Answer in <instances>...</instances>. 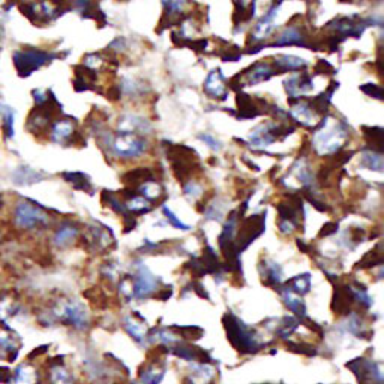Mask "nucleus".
Masks as SVG:
<instances>
[{
    "mask_svg": "<svg viewBox=\"0 0 384 384\" xmlns=\"http://www.w3.org/2000/svg\"><path fill=\"white\" fill-rule=\"evenodd\" d=\"M282 2H278V4H273L270 6V9L266 12V16H263L261 20L256 24L254 28V32H252V44H261L264 40L269 38V35L275 30V18L276 16H278V11H280V6H281Z\"/></svg>",
    "mask_w": 384,
    "mask_h": 384,
    "instance_id": "16",
    "label": "nucleus"
},
{
    "mask_svg": "<svg viewBox=\"0 0 384 384\" xmlns=\"http://www.w3.org/2000/svg\"><path fill=\"white\" fill-rule=\"evenodd\" d=\"M62 113V105H60L53 95L50 101L41 107H33V110L28 116L26 129L32 136L47 134L48 128L53 124V120Z\"/></svg>",
    "mask_w": 384,
    "mask_h": 384,
    "instance_id": "7",
    "label": "nucleus"
},
{
    "mask_svg": "<svg viewBox=\"0 0 384 384\" xmlns=\"http://www.w3.org/2000/svg\"><path fill=\"white\" fill-rule=\"evenodd\" d=\"M273 66H275L276 71H278V74H281V72L305 69L308 66V64H306V60L300 59V57L281 54V56H276L273 59Z\"/></svg>",
    "mask_w": 384,
    "mask_h": 384,
    "instance_id": "23",
    "label": "nucleus"
},
{
    "mask_svg": "<svg viewBox=\"0 0 384 384\" xmlns=\"http://www.w3.org/2000/svg\"><path fill=\"white\" fill-rule=\"evenodd\" d=\"M340 2H342V4H348V2H353V0H340Z\"/></svg>",
    "mask_w": 384,
    "mask_h": 384,
    "instance_id": "53",
    "label": "nucleus"
},
{
    "mask_svg": "<svg viewBox=\"0 0 384 384\" xmlns=\"http://www.w3.org/2000/svg\"><path fill=\"white\" fill-rule=\"evenodd\" d=\"M282 299H284V304L287 305V308L293 311L294 314L300 316V317H305L306 314V308H305V304H304V300L300 299V296L292 293V292H288V290H284L282 293Z\"/></svg>",
    "mask_w": 384,
    "mask_h": 384,
    "instance_id": "33",
    "label": "nucleus"
},
{
    "mask_svg": "<svg viewBox=\"0 0 384 384\" xmlns=\"http://www.w3.org/2000/svg\"><path fill=\"white\" fill-rule=\"evenodd\" d=\"M294 132V126L282 124H261L251 131L249 141L256 148H268L276 140H284Z\"/></svg>",
    "mask_w": 384,
    "mask_h": 384,
    "instance_id": "8",
    "label": "nucleus"
},
{
    "mask_svg": "<svg viewBox=\"0 0 384 384\" xmlns=\"http://www.w3.org/2000/svg\"><path fill=\"white\" fill-rule=\"evenodd\" d=\"M120 86V90H122V93L128 95V96H140V95H144L148 92V88L146 84L141 83V81H137L134 78H122V83L119 84Z\"/></svg>",
    "mask_w": 384,
    "mask_h": 384,
    "instance_id": "32",
    "label": "nucleus"
},
{
    "mask_svg": "<svg viewBox=\"0 0 384 384\" xmlns=\"http://www.w3.org/2000/svg\"><path fill=\"white\" fill-rule=\"evenodd\" d=\"M203 90L212 100H216V101L227 100L228 89H227L225 78H224V76H222V72H221L220 68H216V69H213V71L209 72V76H208L206 81H204Z\"/></svg>",
    "mask_w": 384,
    "mask_h": 384,
    "instance_id": "17",
    "label": "nucleus"
},
{
    "mask_svg": "<svg viewBox=\"0 0 384 384\" xmlns=\"http://www.w3.org/2000/svg\"><path fill=\"white\" fill-rule=\"evenodd\" d=\"M122 180L129 186H138V185L141 186L144 184L155 180V174H153V172L150 170V168L140 167V168H134V170L125 173Z\"/></svg>",
    "mask_w": 384,
    "mask_h": 384,
    "instance_id": "25",
    "label": "nucleus"
},
{
    "mask_svg": "<svg viewBox=\"0 0 384 384\" xmlns=\"http://www.w3.org/2000/svg\"><path fill=\"white\" fill-rule=\"evenodd\" d=\"M381 252L377 251H369L368 254L364 257V260L360 261V268H369V266H376V264H381Z\"/></svg>",
    "mask_w": 384,
    "mask_h": 384,
    "instance_id": "44",
    "label": "nucleus"
},
{
    "mask_svg": "<svg viewBox=\"0 0 384 384\" xmlns=\"http://www.w3.org/2000/svg\"><path fill=\"white\" fill-rule=\"evenodd\" d=\"M16 110L9 104L0 101V129H2L4 140L11 141L16 137Z\"/></svg>",
    "mask_w": 384,
    "mask_h": 384,
    "instance_id": "21",
    "label": "nucleus"
},
{
    "mask_svg": "<svg viewBox=\"0 0 384 384\" xmlns=\"http://www.w3.org/2000/svg\"><path fill=\"white\" fill-rule=\"evenodd\" d=\"M314 71L317 74H335V68L328 62V60L320 59L317 65L314 66Z\"/></svg>",
    "mask_w": 384,
    "mask_h": 384,
    "instance_id": "48",
    "label": "nucleus"
},
{
    "mask_svg": "<svg viewBox=\"0 0 384 384\" xmlns=\"http://www.w3.org/2000/svg\"><path fill=\"white\" fill-rule=\"evenodd\" d=\"M278 2H282V0H278Z\"/></svg>",
    "mask_w": 384,
    "mask_h": 384,
    "instance_id": "54",
    "label": "nucleus"
},
{
    "mask_svg": "<svg viewBox=\"0 0 384 384\" xmlns=\"http://www.w3.org/2000/svg\"><path fill=\"white\" fill-rule=\"evenodd\" d=\"M165 376V368L158 364H150L140 372L134 384H160Z\"/></svg>",
    "mask_w": 384,
    "mask_h": 384,
    "instance_id": "26",
    "label": "nucleus"
},
{
    "mask_svg": "<svg viewBox=\"0 0 384 384\" xmlns=\"http://www.w3.org/2000/svg\"><path fill=\"white\" fill-rule=\"evenodd\" d=\"M278 74V71L275 69V66L269 62H256L248 69H245L242 74H237L232 81H230V88H233L234 84H239L237 90L242 89L244 86H254V84H258L261 81H268L273 76Z\"/></svg>",
    "mask_w": 384,
    "mask_h": 384,
    "instance_id": "11",
    "label": "nucleus"
},
{
    "mask_svg": "<svg viewBox=\"0 0 384 384\" xmlns=\"http://www.w3.org/2000/svg\"><path fill=\"white\" fill-rule=\"evenodd\" d=\"M362 131H364V136L365 138L368 140L369 144H372V146H376L378 152H381V144H383V128H378V126H362Z\"/></svg>",
    "mask_w": 384,
    "mask_h": 384,
    "instance_id": "37",
    "label": "nucleus"
},
{
    "mask_svg": "<svg viewBox=\"0 0 384 384\" xmlns=\"http://www.w3.org/2000/svg\"><path fill=\"white\" fill-rule=\"evenodd\" d=\"M50 381H52V384H71V376L64 366L57 365V366L52 368Z\"/></svg>",
    "mask_w": 384,
    "mask_h": 384,
    "instance_id": "40",
    "label": "nucleus"
},
{
    "mask_svg": "<svg viewBox=\"0 0 384 384\" xmlns=\"http://www.w3.org/2000/svg\"><path fill=\"white\" fill-rule=\"evenodd\" d=\"M236 102H237V110H239L237 117L240 120L254 119L263 113H270V108H272L264 100L252 98L251 95H246L242 92L237 93Z\"/></svg>",
    "mask_w": 384,
    "mask_h": 384,
    "instance_id": "13",
    "label": "nucleus"
},
{
    "mask_svg": "<svg viewBox=\"0 0 384 384\" xmlns=\"http://www.w3.org/2000/svg\"><path fill=\"white\" fill-rule=\"evenodd\" d=\"M11 220L17 230L32 232L48 222V213L30 200H18L11 212Z\"/></svg>",
    "mask_w": 384,
    "mask_h": 384,
    "instance_id": "4",
    "label": "nucleus"
},
{
    "mask_svg": "<svg viewBox=\"0 0 384 384\" xmlns=\"http://www.w3.org/2000/svg\"><path fill=\"white\" fill-rule=\"evenodd\" d=\"M360 165L368 168L372 172L383 173V155L377 149H365L362 152V158H360Z\"/></svg>",
    "mask_w": 384,
    "mask_h": 384,
    "instance_id": "27",
    "label": "nucleus"
},
{
    "mask_svg": "<svg viewBox=\"0 0 384 384\" xmlns=\"http://www.w3.org/2000/svg\"><path fill=\"white\" fill-rule=\"evenodd\" d=\"M68 0H24L20 11L36 26H45L57 20L68 9Z\"/></svg>",
    "mask_w": 384,
    "mask_h": 384,
    "instance_id": "3",
    "label": "nucleus"
},
{
    "mask_svg": "<svg viewBox=\"0 0 384 384\" xmlns=\"http://www.w3.org/2000/svg\"><path fill=\"white\" fill-rule=\"evenodd\" d=\"M78 234V228L74 227L72 224H64L57 228V232L54 233L53 242L56 246L64 248L66 245H69L72 240H74Z\"/></svg>",
    "mask_w": 384,
    "mask_h": 384,
    "instance_id": "28",
    "label": "nucleus"
},
{
    "mask_svg": "<svg viewBox=\"0 0 384 384\" xmlns=\"http://www.w3.org/2000/svg\"><path fill=\"white\" fill-rule=\"evenodd\" d=\"M125 209L126 212L131 215H143V213H148L150 212L152 206H150V201L146 200L144 197H140V196H134L131 197L126 204H125Z\"/></svg>",
    "mask_w": 384,
    "mask_h": 384,
    "instance_id": "31",
    "label": "nucleus"
},
{
    "mask_svg": "<svg viewBox=\"0 0 384 384\" xmlns=\"http://www.w3.org/2000/svg\"><path fill=\"white\" fill-rule=\"evenodd\" d=\"M83 65L96 72V71H98V69L104 65V59H102L100 54L92 53V54L84 56V59H83Z\"/></svg>",
    "mask_w": 384,
    "mask_h": 384,
    "instance_id": "42",
    "label": "nucleus"
},
{
    "mask_svg": "<svg viewBox=\"0 0 384 384\" xmlns=\"http://www.w3.org/2000/svg\"><path fill=\"white\" fill-rule=\"evenodd\" d=\"M149 144L141 136L137 134H125V132H119V134L112 141V150L122 160H134L141 156L148 150Z\"/></svg>",
    "mask_w": 384,
    "mask_h": 384,
    "instance_id": "9",
    "label": "nucleus"
},
{
    "mask_svg": "<svg viewBox=\"0 0 384 384\" xmlns=\"http://www.w3.org/2000/svg\"><path fill=\"white\" fill-rule=\"evenodd\" d=\"M309 36L305 32L304 28H299L296 24H288L284 29V32L276 38V41L272 44L273 47H282V45H299L304 48H311L309 45Z\"/></svg>",
    "mask_w": 384,
    "mask_h": 384,
    "instance_id": "18",
    "label": "nucleus"
},
{
    "mask_svg": "<svg viewBox=\"0 0 384 384\" xmlns=\"http://www.w3.org/2000/svg\"><path fill=\"white\" fill-rule=\"evenodd\" d=\"M62 320L69 324V326H74L76 329H86L88 328V312L86 308H84L77 300H71V302L65 304L62 306Z\"/></svg>",
    "mask_w": 384,
    "mask_h": 384,
    "instance_id": "15",
    "label": "nucleus"
},
{
    "mask_svg": "<svg viewBox=\"0 0 384 384\" xmlns=\"http://www.w3.org/2000/svg\"><path fill=\"white\" fill-rule=\"evenodd\" d=\"M125 329L137 342L143 344L144 340H146V330H144L143 324L137 323L132 317L125 318Z\"/></svg>",
    "mask_w": 384,
    "mask_h": 384,
    "instance_id": "36",
    "label": "nucleus"
},
{
    "mask_svg": "<svg viewBox=\"0 0 384 384\" xmlns=\"http://www.w3.org/2000/svg\"><path fill=\"white\" fill-rule=\"evenodd\" d=\"M338 232V225H336L335 222H329L323 227V230L320 233V236H330L333 233Z\"/></svg>",
    "mask_w": 384,
    "mask_h": 384,
    "instance_id": "51",
    "label": "nucleus"
},
{
    "mask_svg": "<svg viewBox=\"0 0 384 384\" xmlns=\"http://www.w3.org/2000/svg\"><path fill=\"white\" fill-rule=\"evenodd\" d=\"M45 177V173L35 170L32 167L28 165H20L17 167L14 172L11 174V180L14 185L18 186H29L33 184H38Z\"/></svg>",
    "mask_w": 384,
    "mask_h": 384,
    "instance_id": "20",
    "label": "nucleus"
},
{
    "mask_svg": "<svg viewBox=\"0 0 384 384\" xmlns=\"http://www.w3.org/2000/svg\"><path fill=\"white\" fill-rule=\"evenodd\" d=\"M224 44H225V47L220 48L218 56L224 60V62H237L240 56H242V53H240V50H239V47L230 45L227 42H224Z\"/></svg>",
    "mask_w": 384,
    "mask_h": 384,
    "instance_id": "38",
    "label": "nucleus"
},
{
    "mask_svg": "<svg viewBox=\"0 0 384 384\" xmlns=\"http://www.w3.org/2000/svg\"><path fill=\"white\" fill-rule=\"evenodd\" d=\"M360 90L366 93L368 96H372V98H377L380 101L383 100V89L377 86V84H372V83L364 84V86H360Z\"/></svg>",
    "mask_w": 384,
    "mask_h": 384,
    "instance_id": "46",
    "label": "nucleus"
},
{
    "mask_svg": "<svg viewBox=\"0 0 384 384\" xmlns=\"http://www.w3.org/2000/svg\"><path fill=\"white\" fill-rule=\"evenodd\" d=\"M348 138V128L341 120L329 124V117L323 119L317 126V132L312 138V146L321 156H330L342 150L344 143Z\"/></svg>",
    "mask_w": 384,
    "mask_h": 384,
    "instance_id": "1",
    "label": "nucleus"
},
{
    "mask_svg": "<svg viewBox=\"0 0 384 384\" xmlns=\"http://www.w3.org/2000/svg\"><path fill=\"white\" fill-rule=\"evenodd\" d=\"M224 326L227 330V338L240 353H256L260 350V342L257 335L244 321H240L232 314L224 317Z\"/></svg>",
    "mask_w": 384,
    "mask_h": 384,
    "instance_id": "5",
    "label": "nucleus"
},
{
    "mask_svg": "<svg viewBox=\"0 0 384 384\" xmlns=\"http://www.w3.org/2000/svg\"><path fill=\"white\" fill-rule=\"evenodd\" d=\"M201 192H203V189L197 182H192L191 180L188 185H185V196H188L191 198H197L198 196H201Z\"/></svg>",
    "mask_w": 384,
    "mask_h": 384,
    "instance_id": "49",
    "label": "nucleus"
},
{
    "mask_svg": "<svg viewBox=\"0 0 384 384\" xmlns=\"http://www.w3.org/2000/svg\"><path fill=\"white\" fill-rule=\"evenodd\" d=\"M2 41H4V28L0 26V42H2Z\"/></svg>",
    "mask_w": 384,
    "mask_h": 384,
    "instance_id": "52",
    "label": "nucleus"
},
{
    "mask_svg": "<svg viewBox=\"0 0 384 384\" xmlns=\"http://www.w3.org/2000/svg\"><path fill=\"white\" fill-rule=\"evenodd\" d=\"M167 158L172 162L173 173L177 177L179 182L185 180L192 174L194 167L198 165V155L194 149H191L185 144H173L164 143Z\"/></svg>",
    "mask_w": 384,
    "mask_h": 384,
    "instance_id": "6",
    "label": "nucleus"
},
{
    "mask_svg": "<svg viewBox=\"0 0 384 384\" xmlns=\"http://www.w3.org/2000/svg\"><path fill=\"white\" fill-rule=\"evenodd\" d=\"M59 57L60 54L42 50L38 47H20L12 52V65L18 77L28 78Z\"/></svg>",
    "mask_w": 384,
    "mask_h": 384,
    "instance_id": "2",
    "label": "nucleus"
},
{
    "mask_svg": "<svg viewBox=\"0 0 384 384\" xmlns=\"http://www.w3.org/2000/svg\"><path fill=\"white\" fill-rule=\"evenodd\" d=\"M119 132H125V134H149L152 131L150 124L146 119H143L136 114H125L119 119L117 124Z\"/></svg>",
    "mask_w": 384,
    "mask_h": 384,
    "instance_id": "19",
    "label": "nucleus"
},
{
    "mask_svg": "<svg viewBox=\"0 0 384 384\" xmlns=\"http://www.w3.org/2000/svg\"><path fill=\"white\" fill-rule=\"evenodd\" d=\"M263 282L266 285H278L282 280V269L280 268L278 263L272 260H264L260 268Z\"/></svg>",
    "mask_w": 384,
    "mask_h": 384,
    "instance_id": "24",
    "label": "nucleus"
},
{
    "mask_svg": "<svg viewBox=\"0 0 384 384\" xmlns=\"http://www.w3.org/2000/svg\"><path fill=\"white\" fill-rule=\"evenodd\" d=\"M160 280L144 266V264H140L137 273H136V281H134V288H132V296L137 299H144L149 297L156 288H158Z\"/></svg>",
    "mask_w": 384,
    "mask_h": 384,
    "instance_id": "14",
    "label": "nucleus"
},
{
    "mask_svg": "<svg viewBox=\"0 0 384 384\" xmlns=\"http://www.w3.org/2000/svg\"><path fill=\"white\" fill-rule=\"evenodd\" d=\"M122 90H120V86H119V84H116V86H112L110 89H108L107 90V98L108 100H110V101H117V100H120V98H122Z\"/></svg>",
    "mask_w": 384,
    "mask_h": 384,
    "instance_id": "50",
    "label": "nucleus"
},
{
    "mask_svg": "<svg viewBox=\"0 0 384 384\" xmlns=\"http://www.w3.org/2000/svg\"><path fill=\"white\" fill-rule=\"evenodd\" d=\"M299 321L296 318H292V317H285L284 318V323L281 324V328L278 330V333L282 336V338H287V336H290L296 328H297Z\"/></svg>",
    "mask_w": 384,
    "mask_h": 384,
    "instance_id": "43",
    "label": "nucleus"
},
{
    "mask_svg": "<svg viewBox=\"0 0 384 384\" xmlns=\"http://www.w3.org/2000/svg\"><path fill=\"white\" fill-rule=\"evenodd\" d=\"M285 287H287L285 290L292 292L297 296H304L309 292V288H311V276L308 273L297 275V276H294V278L288 281Z\"/></svg>",
    "mask_w": 384,
    "mask_h": 384,
    "instance_id": "29",
    "label": "nucleus"
},
{
    "mask_svg": "<svg viewBox=\"0 0 384 384\" xmlns=\"http://www.w3.org/2000/svg\"><path fill=\"white\" fill-rule=\"evenodd\" d=\"M213 368L209 365H197L194 368V372L191 374L192 384H208L213 377Z\"/></svg>",
    "mask_w": 384,
    "mask_h": 384,
    "instance_id": "35",
    "label": "nucleus"
},
{
    "mask_svg": "<svg viewBox=\"0 0 384 384\" xmlns=\"http://www.w3.org/2000/svg\"><path fill=\"white\" fill-rule=\"evenodd\" d=\"M54 93L52 90H44V89H33L32 90V98H33V104L35 107H41L44 104H47L50 101V98Z\"/></svg>",
    "mask_w": 384,
    "mask_h": 384,
    "instance_id": "41",
    "label": "nucleus"
},
{
    "mask_svg": "<svg viewBox=\"0 0 384 384\" xmlns=\"http://www.w3.org/2000/svg\"><path fill=\"white\" fill-rule=\"evenodd\" d=\"M162 212H164V215H165V218L168 220V221H170V224L174 227V228H179V230H185V232H188L189 230V225H186V224H184L182 221H180L179 218H177V216L170 210V209H168L167 206H162Z\"/></svg>",
    "mask_w": 384,
    "mask_h": 384,
    "instance_id": "45",
    "label": "nucleus"
},
{
    "mask_svg": "<svg viewBox=\"0 0 384 384\" xmlns=\"http://www.w3.org/2000/svg\"><path fill=\"white\" fill-rule=\"evenodd\" d=\"M354 296L352 287H338L335 290V300H333V309L336 314H348L352 304H354Z\"/></svg>",
    "mask_w": 384,
    "mask_h": 384,
    "instance_id": "22",
    "label": "nucleus"
},
{
    "mask_svg": "<svg viewBox=\"0 0 384 384\" xmlns=\"http://www.w3.org/2000/svg\"><path fill=\"white\" fill-rule=\"evenodd\" d=\"M64 179L66 180L68 184H71L78 191H84V192H90L92 191V184L90 179L83 174V173H64Z\"/></svg>",
    "mask_w": 384,
    "mask_h": 384,
    "instance_id": "34",
    "label": "nucleus"
},
{
    "mask_svg": "<svg viewBox=\"0 0 384 384\" xmlns=\"http://www.w3.org/2000/svg\"><path fill=\"white\" fill-rule=\"evenodd\" d=\"M47 136L52 143L62 144V146H66V144H74L81 137V134L77 131L76 120L68 116L56 117L53 120V124L50 125V128H48Z\"/></svg>",
    "mask_w": 384,
    "mask_h": 384,
    "instance_id": "10",
    "label": "nucleus"
},
{
    "mask_svg": "<svg viewBox=\"0 0 384 384\" xmlns=\"http://www.w3.org/2000/svg\"><path fill=\"white\" fill-rule=\"evenodd\" d=\"M198 138L201 140V141H204V144H208V146L212 149V150H215V152H218V150H221V143L218 141V140H216L212 134H208V132H204V134H200L198 136Z\"/></svg>",
    "mask_w": 384,
    "mask_h": 384,
    "instance_id": "47",
    "label": "nucleus"
},
{
    "mask_svg": "<svg viewBox=\"0 0 384 384\" xmlns=\"http://www.w3.org/2000/svg\"><path fill=\"white\" fill-rule=\"evenodd\" d=\"M141 194L143 197H146V200H155V198H160L162 196V186L160 184H156L155 180H152V182H148V184H144L141 185Z\"/></svg>",
    "mask_w": 384,
    "mask_h": 384,
    "instance_id": "39",
    "label": "nucleus"
},
{
    "mask_svg": "<svg viewBox=\"0 0 384 384\" xmlns=\"http://www.w3.org/2000/svg\"><path fill=\"white\" fill-rule=\"evenodd\" d=\"M38 381V372L35 371V368L29 365H21L17 368L14 380H12L11 384H36Z\"/></svg>",
    "mask_w": 384,
    "mask_h": 384,
    "instance_id": "30",
    "label": "nucleus"
},
{
    "mask_svg": "<svg viewBox=\"0 0 384 384\" xmlns=\"http://www.w3.org/2000/svg\"><path fill=\"white\" fill-rule=\"evenodd\" d=\"M264 227H266V213L252 215L249 218L244 220L240 230L237 233V242H234L239 252L248 248L254 240L263 234Z\"/></svg>",
    "mask_w": 384,
    "mask_h": 384,
    "instance_id": "12",
    "label": "nucleus"
}]
</instances>
